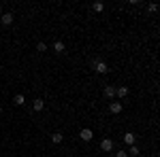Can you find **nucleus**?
Masks as SVG:
<instances>
[{"label": "nucleus", "instance_id": "1", "mask_svg": "<svg viewBox=\"0 0 160 157\" xmlns=\"http://www.w3.org/2000/svg\"><path fill=\"white\" fill-rule=\"evenodd\" d=\"M100 149H102L105 153H109V151H113V140H109V138H105V140L100 142Z\"/></svg>", "mask_w": 160, "mask_h": 157}, {"label": "nucleus", "instance_id": "2", "mask_svg": "<svg viewBox=\"0 0 160 157\" xmlns=\"http://www.w3.org/2000/svg\"><path fill=\"white\" fill-rule=\"evenodd\" d=\"M94 68H96V72H100V74L109 72V66H107L105 62H96V64H94Z\"/></svg>", "mask_w": 160, "mask_h": 157}, {"label": "nucleus", "instance_id": "3", "mask_svg": "<svg viewBox=\"0 0 160 157\" xmlns=\"http://www.w3.org/2000/svg\"><path fill=\"white\" fill-rule=\"evenodd\" d=\"M92 136H94V134H92V130H81V132H79V138H81V140H86V142H90V140H92Z\"/></svg>", "mask_w": 160, "mask_h": 157}, {"label": "nucleus", "instance_id": "4", "mask_svg": "<svg viewBox=\"0 0 160 157\" xmlns=\"http://www.w3.org/2000/svg\"><path fill=\"white\" fill-rule=\"evenodd\" d=\"M0 21H2V25H11V24H13V15H11V13L0 15Z\"/></svg>", "mask_w": 160, "mask_h": 157}, {"label": "nucleus", "instance_id": "5", "mask_svg": "<svg viewBox=\"0 0 160 157\" xmlns=\"http://www.w3.org/2000/svg\"><path fill=\"white\" fill-rule=\"evenodd\" d=\"M109 110L113 113V115L122 113V102H111V104H109Z\"/></svg>", "mask_w": 160, "mask_h": 157}, {"label": "nucleus", "instance_id": "6", "mask_svg": "<svg viewBox=\"0 0 160 157\" xmlns=\"http://www.w3.org/2000/svg\"><path fill=\"white\" fill-rule=\"evenodd\" d=\"M135 140H137V136H135L132 132L124 134V142H126V145H130V146H132V145H135Z\"/></svg>", "mask_w": 160, "mask_h": 157}, {"label": "nucleus", "instance_id": "7", "mask_svg": "<svg viewBox=\"0 0 160 157\" xmlns=\"http://www.w3.org/2000/svg\"><path fill=\"white\" fill-rule=\"evenodd\" d=\"M115 96L118 98H126L128 96V87H118V89H115Z\"/></svg>", "mask_w": 160, "mask_h": 157}, {"label": "nucleus", "instance_id": "8", "mask_svg": "<svg viewBox=\"0 0 160 157\" xmlns=\"http://www.w3.org/2000/svg\"><path fill=\"white\" fill-rule=\"evenodd\" d=\"M32 106H34V110H43V109H45V100H41V98H37Z\"/></svg>", "mask_w": 160, "mask_h": 157}, {"label": "nucleus", "instance_id": "9", "mask_svg": "<svg viewBox=\"0 0 160 157\" xmlns=\"http://www.w3.org/2000/svg\"><path fill=\"white\" fill-rule=\"evenodd\" d=\"M26 102V98L22 96V94H17V96L13 98V104H15V106H22V104H24Z\"/></svg>", "mask_w": 160, "mask_h": 157}, {"label": "nucleus", "instance_id": "10", "mask_svg": "<svg viewBox=\"0 0 160 157\" xmlns=\"http://www.w3.org/2000/svg\"><path fill=\"white\" fill-rule=\"evenodd\" d=\"M105 96H107V98L115 96V87H113V85H107V87H105Z\"/></svg>", "mask_w": 160, "mask_h": 157}, {"label": "nucleus", "instance_id": "11", "mask_svg": "<svg viewBox=\"0 0 160 157\" xmlns=\"http://www.w3.org/2000/svg\"><path fill=\"white\" fill-rule=\"evenodd\" d=\"M51 142H53V145H60L62 142V134H58V132L51 134Z\"/></svg>", "mask_w": 160, "mask_h": 157}, {"label": "nucleus", "instance_id": "12", "mask_svg": "<svg viewBox=\"0 0 160 157\" xmlns=\"http://www.w3.org/2000/svg\"><path fill=\"white\" fill-rule=\"evenodd\" d=\"M92 9H94L96 13H100L102 9H105V4H102V2H94V7H92Z\"/></svg>", "mask_w": 160, "mask_h": 157}, {"label": "nucleus", "instance_id": "13", "mask_svg": "<svg viewBox=\"0 0 160 157\" xmlns=\"http://www.w3.org/2000/svg\"><path fill=\"white\" fill-rule=\"evenodd\" d=\"M53 49H56L58 53H62V51H64V43H60V40H58V43L53 45Z\"/></svg>", "mask_w": 160, "mask_h": 157}, {"label": "nucleus", "instance_id": "14", "mask_svg": "<svg viewBox=\"0 0 160 157\" xmlns=\"http://www.w3.org/2000/svg\"><path fill=\"white\" fill-rule=\"evenodd\" d=\"M139 153H141V151H139V149H137L135 145L130 146V155H132V157H137V155H139Z\"/></svg>", "mask_w": 160, "mask_h": 157}, {"label": "nucleus", "instance_id": "15", "mask_svg": "<svg viewBox=\"0 0 160 157\" xmlns=\"http://www.w3.org/2000/svg\"><path fill=\"white\" fill-rule=\"evenodd\" d=\"M37 49H38V51H47V45H45V43H38Z\"/></svg>", "mask_w": 160, "mask_h": 157}, {"label": "nucleus", "instance_id": "16", "mask_svg": "<svg viewBox=\"0 0 160 157\" xmlns=\"http://www.w3.org/2000/svg\"><path fill=\"white\" fill-rule=\"evenodd\" d=\"M115 157H128V153H126V151H118V155Z\"/></svg>", "mask_w": 160, "mask_h": 157}, {"label": "nucleus", "instance_id": "17", "mask_svg": "<svg viewBox=\"0 0 160 157\" xmlns=\"http://www.w3.org/2000/svg\"><path fill=\"white\" fill-rule=\"evenodd\" d=\"M0 115H2V106H0Z\"/></svg>", "mask_w": 160, "mask_h": 157}, {"label": "nucleus", "instance_id": "18", "mask_svg": "<svg viewBox=\"0 0 160 157\" xmlns=\"http://www.w3.org/2000/svg\"><path fill=\"white\" fill-rule=\"evenodd\" d=\"M0 15H2V9H0Z\"/></svg>", "mask_w": 160, "mask_h": 157}]
</instances>
